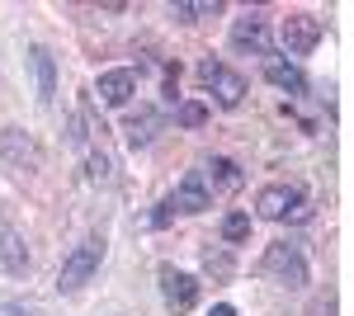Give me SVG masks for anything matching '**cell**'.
Instances as JSON below:
<instances>
[{"mask_svg": "<svg viewBox=\"0 0 354 316\" xmlns=\"http://www.w3.org/2000/svg\"><path fill=\"white\" fill-rule=\"evenodd\" d=\"M100 260H104V241L100 236H90V241H81L71 255H66V264H62V292H76L81 284H90V274L100 269Z\"/></svg>", "mask_w": 354, "mask_h": 316, "instance_id": "obj_1", "label": "cell"}, {"mask_svg": "<svg viewBox=\"0 0 354 316\" xmlns=\"http://www.w3.org/2000/svg\"><path fill=\"white\" fill-rule=\"evenodd\" d=\"M265 269H270L279 284H288V288H302V284H307V260L298 255V245H288V241L270 245V255H265Z\"/></svg>", "mask_w": 354, "mask_h": 316, "instance_id": "obj_2", "label": "cell"}, {"mask_svg": "<svg viewBox=\"0 0 354 316\" xmlns=\"http://www.w3.org/2000/svg\"><path fill=\"white\" fill-rule=\"evenodd\" d=\"M161 297L170 312H194V302H198V279L185 274V269H161Z\"/></svg>", "mask_w": 354, "mask_h": 316, "instance_id": "obj_3", "label": "cell"}, {"mask_svg": "<svg viewBox=\"0 0 354 316\" xmlns=\"http://www.w3.org/2000/svg\"><path fill=\"white\" fill-rule=\"evenodd\" d=\"M0 156L10 160V165H19V170H38L43 165V147L19 128H5L0 132Z\"/></svg>", "mask_w": 354, "mask_h": 316, "instance_id": "obj_4", "label": "cell"}, {"mask_svg": "<svg viewBox=\"0 0 354 316\" xmlns=\"http://www.w3.org/2000/svg\"><path fill=\"white\" fill-rule=\"evenodd\" d=\"M317 43H322V19H312V15H288L283 19V48L293 57L312 53Z\"/></svg>", "mask_w": 354, "mask_h": 316, "instance_id": "obj_5", "label": "cell"}, {"mask_svg": "<svg viewBox=\"0 0 354 316\" xmlns=\"http://www.w3.org/2000/svg\"><path fill=\"white\" fill-rule=\"evenodd\" d=\"M180 212H203L213 208V194H208V180H203V170H189L180 185H175V198H170Z\"/></svg>", "mask_w": 354, "mask_h": 316, "instance_id": "obj_6", "label": "cell"}, {"mask_svg": "<svg viewBox=\"0 0 354 316\" xmlns=\"http://www.w3.org/2000/svg\"><path fill=\"white\" fill-rule=\"evenodd\" d=\"M298 203H302V194L293 185H270V189H260L255 212H260V217H270V222H279V217H288Z\"/></svg>", "mask_w": 354, "mask_h": 316, "instance_id": "obj_7", "label": "cell"}, {"mask_svg": "<svg viewBox=\"0 0 354 316\" xmlns=\"http://www.w3.org/2000/svg\"><path fill=\"white\" fill-rule=\"evenodd\" d=\"M95 95H100V100H104V104H128V100H133L137 95V71H128V66H118V71H104V76H100V85H95Z\"/></svg>", "mask_w": 354, "mask_h": 316, "instance_id": "obj_8", "label": "cell"}, {"mask_svg": "<svg viewBox=\"0 0 354 316\" xmlns=\"http://www.w3.org/2000/svg\"><path fill=\"white\" fill-rule=\"evenodd\" d=\"M28 66H33V80H38V100L43 104H53L57 100V62L48 48H33L28 53Z\"/></svg>", "mask_w": 354, "mask_h": 316, "instance_id": "obj_9", "label": "cell"}, {"mask_svg": "<svg viewBox=\"0 0 354 316\" xmlns=\"http://www.w3.org/2000/svg\"><path fill=\"white\" fill-rule=\"evenodd\" d=\"M232 43H236V48H255V53H265V48H270V24H265L260 15H245V19L232 24Z\"/></svg>", "mask_w": 354, "mask_h": 316, "instance_id": "obj_10", "label": "cell"}, {"mask_svg": "<svg viewBox=\"0 0 354 316\" xmlns=\"http://www.w3.org/2000/svg\"><path fill=\"white\" fill-rule=\"evenodd\" d=\"M265 76H270V85L288 90V95H307V76H302L293 62H279V57H270V62H265Z\"/></svg>", "mask_w": 354, "mask_h": 316, "instance_id": "obj_11", "label": "cell"}, {"mask_svg": "<svg viewBox=\"0 0 354 316\" xmlns=\"http://www.w3.org/2000/svg\"><path fill=\"white\" fill-rule=\"evenodd\" d=\"M208 90L218 95V104H222V109H236V104H241V95H245V80L236 76V71L218 66V76L208 80Z\"/></svg>", "mask_w": 354, "mask_h": 316, "instance_id": "obj_12", "label": "cell"}, {"mask_svg": "<svg viewBox=\"0 0 354 316\" xmlns=\"http://www.w3.org/2000/svg\"><path fill=\"white\" fill-rule=\"evenodd\" d=\"M0 260H5V269L10 274H24V264H28V250H24V241H19V232H0Z\"/></svg>", "mask_w": 354, "mask_h": 316, "instance_id": "obj_13", "label": "cell"}, {"mask_svg": "<svg viewBox=\"0 0 354 316\" xmlns=\"http://www.w3.org/2000/svg\"><path fill=\"white\" fill-rule=\"evenodd\" d=\"M123 132H128V142H133V147H147V142L156 137V113H151V109L133 113V118L123 123Z\"/></svg>", "mask_w": 354, "mask_h": 316, "instance_id": "obj_14", "label": "cell"}, {"mask_svg": "<svg viewBox=\"0 0 354 316\" xmlns=\"http://www.w3.org/2000/svg\"><path fill=\"white\" fill-rule=\"evenodd\" d=\"M208 170H213V185H218L222 194H236V189H241V180H245L241 165H236V160H227V156H218Z\"/></svg>", "mask_w": 354, "mask_h": 316, "instance_id": "obj_15", "label": "cell"}, {"mask_svg": "<svg viewBox=\"0 0 354 316\" xmlns=\"http://www.w3.org/2000/svg\"><path fill=\"white\" fill-rule=\"evenodd\" d=\"M175 123H180V128H203V123H208V109L198 104V100H185V104L175 109Z\"/></svg>", "mask_w": 354, "mask_h": 316, "instance_id": "obj_16", "label": "cell"}, {"mask_svg": "<svg viewBox=\"0 0 354 316\" xmlns=\"http://www.w3.org/2000/svg\"><path fill=\"white\" fill-rule=\"evenodd\" d=\"M222 236L227 241H245L250 236V217H245V212H227V217H222Z\"/></svg>", "mask_w": 354, "mask_h": 316, "instance_id": "obj_17", "label": "cell"}, {"mask_svg": "<svg viewBox=\"0 0 354 316\" xmlns=\"http://www.w3.org/2000/svg\"><path fill=\"white\" fill-rule=\"evenodd\" d=\"M203 269H208L213 279H232V255H227V250H208V255H203Z\"/></svg>", "mask_w": 354, "mask_h": 316, "instance_id": "obj_18", "label": "cell"}, {"mask_svg": "<svg viewBox=\"0 0 354 316\" xmlns=\"http://www.w3.org/2000/svg\"><path fill=\"white\" fill-rule=\"evenodd\" d=\"M90 180H95V185H109V180H113V165H109L104 151H95V156H90Z\"/></svg>", "mask_w": 354, "mask_h": 316, "instance_id": "obj_19", "label": "cell"}, {"mask_svg": "<svg viewBox=\"0 0 354 316\" xmlns=\"http://www.w3.org/2000/svg\"><path fill=\"white\" fill-rule=\"evenodd\" d=\"M170 217H175V203H170V198H165L161 208L151 212V222H156V227H165V222H170Z\"/></svg>", "mask_w": 354, "mask_h": 316, "instance_id": "obj_20", "label": "cell"}, {"mask_svg": "<svg viewBox=\"0 0 354 316\" xmlns=\"http://www.w3.org/2000/svg\"><path fill=\"white\" fill-rule=\"evenodd\" d=\"M218 66H222V62H203V66H198V80H203V85H208V80L218 76Z\"/></svg>", "mask_w": 354, "mask_h": 316, "instance_id": "obj_21", "label": "cell"}, {"mask_svg": "<svg viewBox=\"0 0 354 316\" xmlns=\"http://www.w3.org/2000/svg\"><path fill=\"white\" fill-rule=\"evenodd\" d=\"M208 316H236V307H227V302H218V307H213Z\"/></svg>", "mask_w": 354, "mask_h": 316, "instance_id": "obj_22", "label": "cell"}]
</instances>
